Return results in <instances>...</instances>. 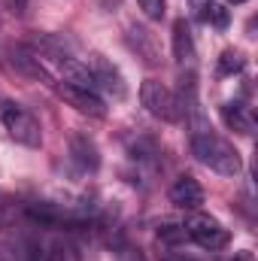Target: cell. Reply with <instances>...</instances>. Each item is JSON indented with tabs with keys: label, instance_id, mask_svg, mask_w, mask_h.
<instances>
[{
	"label": "cell",
	"instance_id": "cell-1",
	"mask_svg": "<svg viewBox=\"0 0 258 261\" xmlns=\"http://www.w3.org/2000/svg\"><path fill=\"white\" fill-rule=\"evenodd\" d=\"M192 152L200 164H207L210 170H216V173H222V176H237V173L243 170V161H240L237 149H234L228 140L216 137L210 128L194 130L192 134Z\"/></svg>",
	"mask_w": 258,
	"mask_h": 261
},
{
	"label": "cell",
	"instance_id": "cell-2",
	"mask_svg": "<svg viewBox=\"0 0 258 261\" xmlns=\"http://www.w3.org/2000/svg\"><path fill=\"white\" fill-rule=\"evenodd\" d=\"M0 122H3L6 134H9L15 143H21V146H28V149H40V146H43V128H40V122H37L24 107H18V103H3V107H0Z\"/></svg>",
	"mask_w": 258,
	"mask_h": 261
},
{
	"label": "cell",
	"instance_id": "cell-3",
	"mask_svg": "<svg viewBox=\"0 0 258 261\" xmlns=\"http://www.w3.org/2000/svg\"><path fill=\"white\" fill-rule=\"evenodd\" d=\"M183 225H186L189 240H194V243H197L200 249H207V252L225 249L228 240H231L228 228H222V222H216L213 216H200V213H194V216H189Z\"/></svg>",
	"mask_w": 258,
	"mask_h": 261
},
{
	"label": "cell",
	"instance_id": "cell-4",
	"mask_svg": "<svg viewBox=\"0 0 258 261\" xmlns=\"http://www.w3.org/2000/svg\"><path fill=\"white\" fill-rule=\"evenodd\" d=\"M140 100H143V107H146L155 119H161V122H176V119H179V103H176L173 91H170L164 82H158V79H146V82L140 85Z\"/></svg>",
	"mask_w": 258,
	"mask_h": 261
},
{
	"label": "cell",
	"instance_id": "cell-5",
	"mask_svg": "<svg viewBox=\"0 0 258 261\" xmlns=\"http://www.w3.org/2000/svg\"><path fill=\"white\" fill-rule=\"evenodd\" d=\"M55 91H58L61 100H67L76 113H82L88 119H104L107 116V107H104V100L97 97L94 88H79V85H70V82H58Z\"/></svg>",
	"mask_w": 258,
	"mask_h": 261
},
{
	"label": "cell",
	"instance_id": "cell-6",
	"mask_svg": "<svg viewBox=\"0 0 258 261\" xmlns=\"http://www.w3.org/2000/svg\"><path fill=\"white\" fill-rule=\"evenodd\" d=\"M91 79H94V88H104L107 94H113L116 100H122L125 94H128V85H125V79H122V73H119V67L110 64L104 55H91Z\"/></svg>",
	"mask_w": 258,
	"mask_h": 261
},
{
	"label": "cell",
	"instance_id": "cell-7",
	"mask_svg": "<svg viewBox=\"0 0 258 261\" xmlns=\"http://www.w3.org/2000/svg\"><path fill=\"white\" fill-rule=\"evenodd\" d=\"M70 158L79 164V170L85 173H94L100 167V152H97V143L88 137V134H73L70 140Z\"/></svg>",
	"mask_w": 258,
	"mask_h": 261
},
{
	"label": "cell",
	"instance_id": "cell-8",
	"mask_svg": "<svg viewBox=\"0 0 258 261\" xmlns=\"http://www.w3.org/2000/svg\"><path fill=\"white\" fill-rule=\"evenodd\" d=\"M170 203L179 206V210H197L203 203V189L194 176H179L173 186H170Z\"/></svg>",
	"mask_w": 258,
	"mask_h": 261
},
{
	"label": "cell",
	"instance_id": "cell-9",
	"mask_svg": "<svg viewBox=\"0 0 258 261\" xmlns=\"http://www.w3.org/2000/svg\"><path fill=\"white\" fill-rule=\"evenodd\" d=\"M173 58H176V64H192L194 61V40L186 18L173 21Z\"/></svg>",
	"mask_w": 258,
	"mask_h": 261
},
{
	"label": "cell",
	"instance_id": "cell-10",
	"mask_svg": "<svg viewBox=\"0 0 258 261\" xmlns=\"http://www.w3.org/2000/svg\"><path fill=\"white\" fill-rule=\"evenodd\" d=\"M222 122L231 130L246 134V137L255 128V122H252V116H249V110H246L243 103H225V107H222Z\"/></svg>",
	"mask_w": 258,
	"mask_h": 261
},
{
	"label": "cell",
	"instance_id": "cell-11",
	"mask_svg": "<svg viewBox=\"0 0 258 261\" xmlns=\"http://www.w3.org/2000/svg\"><path fill=\"white\" fill-rule=\"evenodd\" d=\"M24 213H28V219L40 222V225H61V222H64V213H61L55 203H49V200L28 203V206H24Z\"/></svg>",
	"mask_w": 258,
	"mask_h": 261
},
{
	"label": "cell",
	"instance_id": "cell-12",
	"mask_svg": "<svg viewBox=\"0 0 258 261\" xmlns=\"http://www.w3.org/2000/svg\"><path fill=\"white\" fill-rule=\"evenodd\" d=\"M243 67H246V58L237 49H228V52H222L216 70H219V76H234V73H243Z\"/></svg>",
	"mask_w": 258,
	"mask_h": 261
},
{
	"label": "cell",
	"instance_id": "cell-13",
	"mask_svg": "<svg viewBox=\"0 0 258 261\" xmlns=\"http://www.w3.org/2000/svg\"><path fill=\"white\" fill-rule=\"evenodd\" d=\"M158 240L167 243V246H179L183 240H189L186 225H179V222H164V225H158Z\"/></svg>",
	"mask_w": 258,
	"mask_h": 261
},
{
	"label": "cell",
	"instance_id": "cell-14",
	"mask_svg": "<svg viewBox=\"0 0 258 261\" xmlns=\"http://www.w3.org/2000/svg\"><path fill=\"white\" fill-rule=\"evenodd\" d=\"M203 21H210L216 31H225V28L231 24V15H228V9H225L222 3H210V9H207Z\"/></svg>",
	"mask_w": 258,
	"mask_h": 261
},
{
	"label": "cell",
	"instance_id": "cell-15",
	"mask_svg": "<svg viewBox=\"0 0 258 261\" xmlns=\"http://www.w3.org/2000/svg\"><path fill=\"white\" fill-rule=\"evenodd\" d=\"M137 3H140V9H143L146 18H152V21H161V18H164L167 0H137Z\"/></svg>",
	"mask_w": 258,
	"mask_h": 261
},
{
	"label": "cell",
	"instance_id": "cell-16",
	"mask_svg": "<svg viewBox=\"0 0 258 261\" xmlns=\"http://www.w3.org/2000/svg\"><path fill=\"white\" fill-rule=\"evenodd\" d=\"M31 246H24V243H12V246H0V261H31V252H28Z\"/></svg>",
	"mask_w": 258,
	"mask_h": 261
},
{
	"label": "cell",
	"instance_id": "cell-17",
	"mask_svg": "<svg viewBox=\"0 0 258 261\" xmlns=\"http://www.w3.org/2000/svg\"><path fill=\"white\" fill-rule=\"evenodd\" d=\"M46 261H79V255H76V249L70 243H55L46 252Z\"/></svg>",
	"mask_w": 258,
	"mask_h": 261
},
{
	"label": "cell",
	"instance_id": "cell-18",
	"mask_svg": "<svg viewBox=\"0 0 258 261\" xmlns=\"http://www.w3.org/2000/svg\"><path fill=\"white\" fill-rule=\"evenodd\" d=\"M231 261H252V255H249V252H237Z\"/></svg>",
	"mask_w": 258,
	"mask_h": 261
},
{
	"label": "cell",
	"instance_id": "cell-19",
	"mask_svg": "<svg viewBox=\"0 0 258 261\" xmlns=\"http://www.w3.org/2000/svg\"><path fill=\"white\" fill-rule=\"evenodd\" d=\"M228 3H246V0H228Z\"/></svg>",
	"mask_w": 258,
	"mask_h": 261
},
{
	"label": "cell",
	"instance_id": "cell-20",
	"mask_svg": "<svg viewBox=\"0 0 258 261\" xmlns=\"http://www.w3.org/2000/svg\"><path fill=\"white\" fill-rule=\"evenodd\" d=\"M176 261H192V258H176Z\"/></svg>",
	"mask_w": 258,
	"mask_h": 261
}]
</instances>
